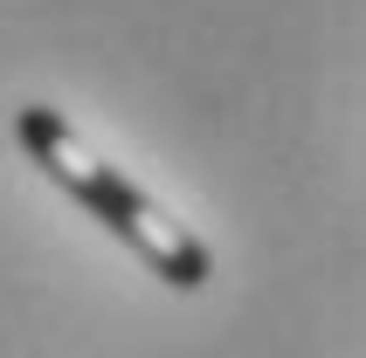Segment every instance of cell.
Wrapping results in <instances>:
<instances>
[{
  "instance_id": "cell-1",
  "label": "cell",
  "mask_w": 366,
  "mask_h": 358,
  "mask_svg": "<svg viewBox=\"0 0 366 358\" xmlns=\"http://www.w3.org/2000/svg\"><path fill=\"white\" fill-rule=\"evenodd\" d=\"M14 138L35 152V165L56 179L69 200H83V207H90L118 241H132V248L152 262V276H166L173 290H201V282L214 276L207 241L194 235L187 220H173L145 186H132L118 165H104L97 152L69 131L62 111H49V103H21V111H14Z\"/></svg>"
}]
</instances>
